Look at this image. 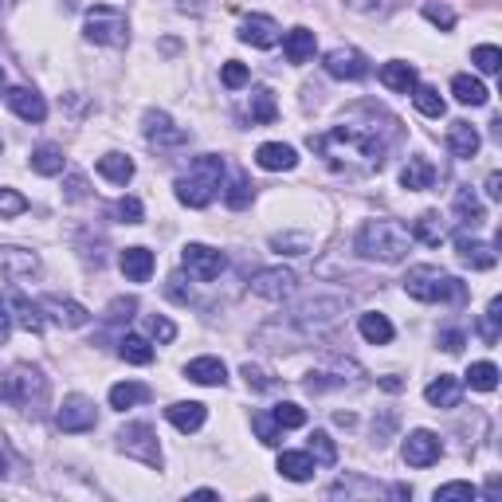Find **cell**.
<instances>
[{
    "instance_id": "obj_21",
    "label": "cell",
    "mask_w": 502,
    "mask_h": 502,
    "mask_svg": "<svg viewBox=\"0 0 502 502\" xmlns=\"http://www.w3.org/2000/svg\"><path fill=\"white\" fill-rule=\"evenodd\" d=\"M455 251H460V259L467 263V267H475V271H490L498 263L495 248L483 243V240H471V236H460V240H455Z\"/></svg>"
},
{
    "instance_id": "obj_42",
    "label": "cell",
    "mask_w": 502,
    "mask_h": 502,
    "mask_svg": "<svg viewBox=\"0 0 502 502\" xmlns=\"http://www.w3.org/2000/svg\"><path fill=\"white\" fill-rule=\"evenodd\" d=\"M306 452H310V460L322 463V467L337 463V447H334V440H330L326 432H314V436H310V447H306Z\"/></svg>"
},
{
    "instance_id": "obj_37",
    "label": "cell",
    "mask_w": 502,
    "mask_h": 502,
    "mask_svg": "<svg viewBox=\"0 0 502 502\" xmlns=\"http://www.w3.org/2000/svg\"><path fill=\"white\" fill-rule=\"evenodd\" d=\"M118 358L130 361V365H150L153 361V345L138 334H126L122 342H118Z\"/></svg>"
},
{
    "instance_id": "obj_34",
    "label": "cell",
    "mask_w": 502,
    "mask_h": 502,
    "mask_svg": "<svg viewBox=\"0 0 502 502\" xmlns=\"http://www.w3.org/2000/svg\"><path fill=\"white\" fill-rule=\"evenodd\" d=\"M145 400H150V389L138 385V381H122V385L111 389V408H118V413H126L134 405H145Z\"/></svg>"
},
{
    "instance_id": "obj_2",
    "label": "cell",
    "mask_w": 502,
    "mask_h": 502,
    "mask_svg": "<svg viewBox=\"0 0 502 502\" xmlns=\"http://www.w3.org/2000/svg\"><path fill=\"white\" fill-rule=\"evenodd\" d=\"M48 397H51V385L48 377H43L35 365H12V369L0 377V400L12 408H20V413H32L40 416L43 408H48Z\"/></svg>"
},
{
    "instance_id": "obj_52",
    "label": "cell",
    "mask_w": 502,
    "mask_h": 502,
    "mask_svg": "<svg viewBox=\"0 0 502 502\" xmlns=\"http://www.w3.org/2000/svg\"><path fill=\"white\" fill-rule=\"evenodd\" d=\"M498 318H502V298H490L487 322H483V337H487V342H498Z\"/></svg>"
},
{
    "instance_id": "obj_9",
    "label": "cell",
    "mask_w": 502,
    "mask_h": 502,
    "mask_svg": "<svg viewBox=\"0 0 502 502\" xmlns=\"http://www.w3.org/2000/svg\"><path fill=\"white\" fill-rule=\"evenodd\" d=\"M181 263H185V271H189V275H193L197 282L220 279V271L228 267L224 251L208 248V243H185V251H181Z\"/></svg>"
},
{
    "instance_id": "obj_46",
    "label": "cell",
    "mask_w": 502,
    "mask_h": 502,
    "mask_svg": "<svg viewBox=\"0 0 502 502\" xmlns=\"http://www.w3.org/2000/svg\"><path fill=\"white\" fill-rule=\"evenodd\" d=\"M251 428H255V436H259V440L267 444V447L279 444V432H282V428L275 424V416H271V413H255V416H251Z\"/></svg>"
},
{
    "instance_id": "obj_28",
    "label": "cell",
    "mask_w": 502,
    "mask_h": 502,
    "mask_svg": "<svg viewBox=\"0 0 502 502\" xmlns=\"http://www.w3.org/2000/svg\"><path fill=\"white\" fill-rule=\"evenodd\" d=\"M424 397H428V405H432V408H455V405H460V397H463V389H460V381H455V377L440 373V377L424 389Z\"/></svg>"
},
{
    "instance_id": "obj_60",
    "label": "cell",
    "mask_w": 502,
    "mask_h": 502,
    "mask_svg": "<svg viewBox=\"0 0 502 502\" xmlns=\"http://www.w3.org/2000/svg\"><path fill=\"white\" fill-rule=\"evenodd\" d=\"M487 197L502 200V173H490V177H487Z\"/></svg>"
},
{
    "instance_id": "obj_3",
    "label": "cell",
    "mask_w": 502,
    "mask_h": 502,
    "mask_svg": "<svg viewBox=\"0 0 502 502\" xmlns=\"http://www.w3.org/2000/svg\"><path fill=\"white\" fill-rule=\"evenodd\" d=\"M220 189H224V158H216V153L197 158L185 177H177V200L185 208H208Z\"/></svg>"
},
{
    "instance_id": "obj_18",
    "label": "cell",
    "mask_w": 502,
    "mask_h": 502,
    "mask_svg": "<svg viewBox=\"0 0 502 502\" xmlns=\"http://www.w3.org/2000/svg\"><path fill=\"white\" fill-rule=\"evenodd\" d=\"M240 40L251 43V48H275L279 43V24L271 16H248L240 24Z\"/></svg>"
},
{
    "instance_id": "obj_36",
    "label": "cell",
    "mask_w": 502,
    "mask_h": 502,
    "mask_svg": "<svg viewBox=\"0 0 502 502\" xmlns=\"http://www.w3.org/2000/svg\"><path fill=\"white\" fill-rule=\"evenodd\" d=\"M455 212H460V220H463V224H471V228L487 220V212H483V200L475 197L467 185H463V189H455Z\"/></svg>"
},
{
    "instance_id": "obj_22",
    "label": "cell",
    "mask_w": 502,
    "mask_h": 502,
    "mask_svg": "<svg viewBox=\"0 0 502 502\" xmlns=\"http://www.w3.org/2000/svg\"><path fill=\"white\" fill-rule=\"evenodd\" d=\"M185 377L197 381V385H208V389H220L228 381V369L220 358H193L185 365Z\"/></svg>"
},
{
    "instance_id": "obj_13",
    "label": "cell",
    "mask_w": 502,
    "mask_h": 502,
    "mask_svg": "<svg viewBox=\"0 0 502 502\" xmlns=\"http://www.w3.org/2000/svg\"><path fill=\"white\" fill-rule=\"evenodd\" d=\"M56 424L63 428V432H90V428L98 424V413H95V400H87V397H67L59 405V413H56Z\"/></svg>"
},
{
    "instance_id": "obj_27",
    "label": "cell",
    "mask_w": 502,
    "mask_h": 502,
    "mask_svg": "<svg viewBox=\"0 0 502 502\" xmlns=\"http://www.w3.org/2000/svg\"><path fill=\"white\" fill-rule=\"evenodd\" d=\"M8 310H12V322H20L28 334H40L43 330V310H40V303H32V298H24V295H8Z\"/></svg>"
},
{
    "instance_id": "obj_30",
    "label": "cell",
    "mask_w": 502,
    "mask_h": 502,
    "mask_svg": "<svg viewBox=\"0 0 502 502\" xmlns=\"http://www.w3.org/2000/svg\"><path fill=\"white\" fill-rule=\"evenodd\" d=\"M314 48H318V40H314V32H310V28H290L287 40H282V51H287L290 63L314 59Z\"/></svg>"
},
{
    "instance_id": "obj_57",
    "label": "cell",
    "mask_w": 502,
    "mask_h": 502,
    "mask_svg": "<svg viewBox=\"0 0 502 502\" xmlns=\"http://www.w3.org/2000/svg\"><path fill=\"white\" fill-rule=\"evenodd\" d=\"M440 345H444L447 353H460V350H463V334H460V330H444V334H440Z\"/></svg>"
},
{
    "instance_id": "obj_55",
    "label": "cell",
    "mask_w": 502,
    "mask_h": 502,
    "mask_svg": "<svg viewBox=\"0 0 502 502\" xmlns=\"http://www.w3.org/2000/svg\"><path fill=\"white\" fill-rule=\"evenodd\" d=\"M150 334L158 337V342H173V337H177V326L169 322V318H161V314H153L150 318Z\"/></svg>"
},
{
    "instance_id": "obj_8",
    "label": "cell",
    "mask_w": 502,
    "mask_h": 502,
    "mask_svg": "<svg viewBox=\"0 0 502 502\" xmlns=\"http://www.w3.org/2000/svg\"><path fill=\"white\" fill-rule=\"evenodd\" d=\"M345 306H350L345 298H310V303H303L295 310V322L303 334H322L345 314Z\"/></svg>"
},
{
    "instance_id": "obj_43",
    "label": "cell",
    "mask_w": 502,
    "mask_h": 502,
    "mask_svg": "<svg viewBox=\"0 0 502 502\" xmlns=\"http://www.w3.org/2000/svg\"><path fill=\"white\" fill-rule=\"evenodd\" d=\"M271 248H275L279 255H306V251H310V236H306V232L271 236Z\"/></svg>"
},
{
    "instance_id": "obj_62",
    "label": "cell",
    "mask_w": 502,
    "mask_h": 502,
    "mask_svg": "<svg viewBox=\"0 0 502 502\" xmlns=\"http://www.w3.org/2000/svg\"><path fill=\"white\" fill-rule=\"evenodd\" d=\"M0 90H4V67H0Z\"/></svg>"
},
{
    "instance_id": "obj_61",
    "label": "cell",
    "mask_w": 502,
    "mask_h": 502,
    "mask_svg": "<svg viewBox=\"0 0 502 502\" xmlns=\"http://www.w3.org/2000/svg\"><path fill=\"white\" fill-rule=\"evenodd\" d=\"M4 471H8V463H4V455H0V479H4Z\"/></svg>"
},
{
    "instance_id": "obj_14",
    "label": "cell",
    "mask_w": 502,
    "mask_h": 502,
    "mask_svg": "<svg viewBox=\"0 0 502 502\" xmlns=\"http://www.w3.org/2000/svg\"><path fill=\"white\" fill-rule=\"evenodd\" d=\"M322 67H326V75L350 79V83H353V79H365V75H369V59H365L358 48H334V51H326Z\"/></svg>"
},
{
    "instance_id": "obj_35",
    "label": "cell",
    "mask_w": 502,
    "mask_h": 502,
    "mask_svg": "<svg viewBox=\"0 0 502 502\" xmlns=\"http://www.w3.org/2000/svg\"><path fill=\"white\" fill-rule=\"evenodd\" d=\"M98 173H103L111 185H126V181L134 177V161L126 158V153H106V158H98Z\"/></svg>"
},
{
    "instance_id": "obj_41",
    "label": "cell",
    "mask_w": 502,
    "mask_h": 502,
    "mask_svg": "<svg viewBox=\"0 0 502 502\" xmlns=\"http://www.w3.org/2000/svg\"><path fill=\"white\" fill-rule=\"evenodd\" d=\"M248 114H251V122H259V126L275 122V98H271V90H251Z\"/></svg>"
},
{
    "instance_id": "obj_4",
    "label": "cell",
    "mask_w": 502,
    "mask_h": 502,
    "mask_svg": "<svg viewBox=\"0 0 502 502\" xmlns=\"http://www.w3.org/2000/svg\"><path fill=\"white\" fill-rule=\"evenodd\" d=\"M413 248V232L397 220H369L358 232V251L377 263H400Z\"/></svg>"
},
{
    "instance_id": "obj_50",
    "label": "cell",
    "mask_w": 502,
    "mask_h": 502,
    "mask_svg": "<svg viewBox=\"0 0 502 502\" xmlns=\"http://www.w3.org/2000/svg\"><path fill=\"white\" fill-rule=\"evenodd\" d=\"M20 212H28V200H24L16 189H0V216H20Z\"/></svg>"
},
{
    "instance_id": "obj_58",
    "label": "cell",
    "mask_w": 502,
    "mask_h": 502,
    "mask_svg": "<svg viewBox=\"0 0 502 502\" xmlns=\"http://www.w3.org/2000/svg\"><path fill=\"white\" fill-rule=\"evenodd\" d=\"M83 197H87V181L75 173V177L67 181V200H83Z\"/></svg>"
},
{
    "instance_id": "obj_32",
    "label": "cell",
    "mask_w": 502,
    "mask_h": 502,
    "mask_svg": "<svg viewBox=\"0 0 502 502\" xmlns=\"http://www.w3.org/2000/svg\"><path fill=\"white\" fill-rule=\"evenodd\" d=\"M413 236L428 248H440L447 240V224L440 220V212H420V220L413 224Z\"/></svg>"
},
{
    "instance_id": "obj_15",
    "label": "cell",
    "mask_w": 502,
    "mask_h": 502,
    "mask_svg": "<svg viewBox=\"0 0 502 502\" xmlns=\"http://www.w3.org/2000/svg\"><path fill=\"white\" fill-rule=\"evenodd\" d=\"M40 310H43V314H48L56 326H63V330H79V326H87V322H90V310H87V306H79L75 298L48 295V298H40Z\"/></svg>"
},
{
    "instance_id": "obj_33",
    "label": "cell",
    "mask_w": 502,
    "mask_h": 502,
    "mask_svg": "<svg viewBox=\"0 0 502 502\" xmlns=\"http://www.w3.org/2000/svg\"><path fill=\"white\" fill-rule=\"evenodd\" d=\"M63 166H67V158H63L59 145H40V150H32V169L40 173V177H59Z\"/></svg>"
},
{
    "instance_id": "obj_12",
    "label": "cell",
    "mask_w": 502,
    "mask_h": 502,
    "mask_svg": "<svg viewBox=\"0 0 502 502\" xmlns=\"http://www.w3.org/2000/svg\"><path fill=\"white\" fill-rule=\"evenodd\" d=\"M405 463L408 467H432V463H440V455H444V444H440V436L436 432H428V428H416V432H408V440H405Z\"/></svg>"
},
{
    "instance_id": "obj_59",
    "label": "cell",
    "mask_w": 502,
    "mask_h": 502,
    "mask_svg": "<svg viewBox=\"0 0 502 502\" xmlns=\"http://www.w3.org/2000/svg\"><path fill=\"white\" fill-rule=\"evenodd\" d=\"M8 334H12V310L0 306V345L8 342Z\"/></svg>"
},
{
    "instance_id": "obj_44",
    "label": "cell",
    "mask_w": 502,
    "mask_h": 502,
    "mask_svg": "<svg viewBox=\"0 0 502 502\" xmlns=\"http://www.w3.org/2000/svg\"><path fill=\"white\" fill-rule=\"evenodd\" d=\"M471 59H475V67H479L483 75H495V71L502 67V51L495 48V43H479V48L471 51Z\"/></svg>"
},
{
    "instance_id": "obj_11",
    "label": "cell",
    "mask_w": 502,
    "mask_h": 502,
    "mask_svg": "<svg viewBox=\"0 0 502 502\" xmlns=\"http://www.w3.org/2000/svg\"><path fill=\"white\" fill-rule=\"evenodd\" d=\"M142 134H145V142L158 145V150H177V145H185V142H189V134L181 130V126L173 122L166 111H145V118H142Z\"/></svg>"
},
{
    "instance_id": "obj_7",
    "label": "cell",
    "mask_w": 502,
    "mask_h": 502,
    "mask_svg": "<svg viewBox=\"0 0 502 502\" xmlns=\"http://www.w3.org/2000/svg\"><path fill=\"white\" fill-rule=\"evenodd\" d=\"M118 452L130 455V460L145 463V467H158L161 471V444H158V432H153L150 424H126L122 432H118Z\"/></svg>"
},
{
    "instance_id": "obj_31",
    "label": "cell",
    "mask_w": 502,
    "mask_h": 502,
    "mask_svg": "<svg viewBox=\"0 0 502 502\" xmlns=\"http://www.w3.org/2000/svg\"><path fill=\"white\" fill-rule=\"evenodd\" d=\"M358 330L369 345H389L392 342V322L385 314H377V310H369V314L358 318Z\"/></svg>"
},
{
    "instance_id": "obj_47",
    "label": "cell",
    "mask_w": 502,
    "mask_h": 502,
    "mask_svg": "<svg viewBox=\"0 0 502 502\" xmlns=\"http://www.w3.org/2000/svg\"><path fill=\"white\" fill-rule=\"evenodd\" d=\"M271 416H275L279 428H303L306 424V413L298 405H290V400H282V405L271 408Z\"/></svg>"
},
{
    "instance_id": "obj_29",
    "label": "cell",
    "mask_w": 502,
    "mask_h": 502,
    "mask_svg": "<svg viewBox=\"0 0 502 502\" xmlns=\"http://www.w3.org/2000/svg\"><path fill=\"white\" fill-rule=\"evenodd\" d=\"M314 467H318V463L310 460V452H282L279 455V475H282V479H290V483L314 479Z\"/></svg>"
},
{
    "instance_id": "obj_16",
    "label": "cell",
    "mask_w": 502,
    "mask_h": 502,
    "mask_svg": "<svg viewBox=\"0 0 502 502\" xmlns=\"http://www.w3.org/2000/svg\"><path fill=\"white\" fill-rule=\"evenodd\" d=\"M0 275L4 279H32L40 275V255L28 248H0Z\"/></svg>"
},
{
    "instance_id": "obj_24",
    "label": "cell",
    "mask_w": 502,
    "mask_h": 502,
    "mask_svg": "<svg viewBox=\"0 0 502 502\" xmlns=\"http://www.w3.org/2000/svg\"><path fill=\"white\" fill-rule=\"evenodd\" d=\"M166 416H169V424L177 428V432H197V428L205 424L208 408L200 405V400H177V405L166 408Z\"/></svg>"
},
{
    "instance_id": "obj_39",
    "label": "cell",
    "mask_w": 502,
    "mask_h": 502,
    "mask_svg": "<svg viewBox=\"0 0 502 502\" xmlns=\"http://www.w3.org/2000/svg\"><path fill=\"white\" fill-rule=\"evenodd\" d=\"M467 385L471 389H479V392H495L498 389V365H490V361H475L467 373Z\"/></svg>"
},
{
    "instance_id": "obj_63",
    "label": "cell",
    "mask_w": 502,
    "mask_h": 502,
    "mask_svg": "<svg viewBox=\"0 0 502 502\" xmlns=\"http://www.w3.org/2000/svg\"><path fill=\"white\" fill-rule=\"evenodd\" d=\"M0 150H4V142H0Z\"/></svg>"
},
{
    "instance_id": "obj_49",
    "label": "cell",
    "mask_w": 502,
    "mask_h": 502,
    "mask_svg": "<svg viewBox=\"0 0 502 502\" xmlns=\"http://www.w3.org/2000/svg\"><path fill=\"white\" fill-rule=\"evenodd\" d=\"M114 216H118L122 224H142L145 208H142V200H138V197H122V200L114 205Z\"/></svg>"
},
{
    "instance_id": "obj_48",
    "label": "cell",
    "mask_w": 502,
    "mask_h": 502,
    "mask_svg": "<svg viewBox=\"0 0 502 502\" xmlns=\"http://www.w3.org/2000/svg\"><path fill=\"white\" fill-rule=\"evenodd\" d=\"M224 200H228V208H248L251 205V185H248V177H236L232 185H228V193H224Z\"/></svg>"
},
{
    "instance_id": "obj_53",
    "label": "cell",
    "mask_w": 502,
    "mask_h": 502,
    "mask_svg": "<svg viewBox=\"0 0 502 502\" xmlns=\"http://www.w3.org/2000/svg\"><path fill=\"white\" fill-rule=\"evenodd\" d=\"M220 79H224V87H243L248 83V67H243V63H236V59H228L224 63V71H220Z\"/></svg>"
},
{
    "instance_id": "obj_5",
    "label": "cell",
    "mask_w": 502,
    "mask_h": 502,
    "mask_svg": "<svg viewBox=\"0 0 502 502\" xmlns=\"http://www.w3.org/2000/svg\"><path fill=\"white\" fill-rule=\"evenodd\" d=\"M405 295H413L416 303H452V298H463V282L432 263H420L405 275Z\"/></svg>"
},
{
    "instance_id": "obj_56",
    "label": "cell",
    "mask_w": 502,
    "mask_h": 502,
    "mask_svg": "<svg viewBox=\"0 0 502 502\" xmlns=\"http://www.w3.org/2000/svg\"><path fill=\"white\" fill-rule=\"evenodd\" d=\"M240 373H243V381H248V389H271V377L259 369V365H251V361H248Z\"/></svg>"
},
{
    "instance_id": "obj_25",
    "label": "cell",
    "mask_w": 502,
    "mask_h": 502,
    "mask_svg": "<svg viewBox=\"0 0 502 502\" xmlns=\"http://www.w3.org/2000/svg\"><path fill=\"white\" fill-rule=\"evenodd\" d=\"M118 267L130 282H145L153 275V251L150 248H126L118 255Z\"/></svg>"
},
{
    "instance_id": "obj_51",
    "label": "cell",
    "mask_w": 502,
    "mask_h": 502,
    "mask_svg": "<svg viewBox=\"0 0 502 502\" xmlns=\"http://www.w3.org/2000/svg\"><path fill=\"white\" fill-rule=\"evenodd\" d=\"M424 16L436 24V28H444V32L455 28V12L447 4H424Z\"/></svg>"
},
{
    "instance_id": "obj_54",
    "label": "cell",
    "mask_w": 502,
    "mask_h": 502,
    "mask_svg": "<svg viewBox=\"0 0 502 502\" xmlns=\"http://www.w3.org/2000/svg\"><path fill=\"white\" fill-rule=\"evenodd\" d=\"M134 310H138V298H114L111 310H106V318H111V322H122V318L130 322Z\"/></svg>"
},
{
    "instance_id": "obj_19",
    "label": "cell",
    "mask_w": 502,
    "mask_h": 502,
    "mask_svg": "<svg viewBox=\"0 0 502 502\" xmlns=\"http://www.w3.org/2000/svg\"><path fill=\"white\" fill-rule=\"evenodd\" d=\"M255 161H259V169H267V173H287V169L298 166V153L282 142H263L259 150H255Z\"/></svg>"
},
{
    "instance_id": "obj_10",
    "label": "cell",
    "mask_w": 502,
    "mask_h": 502,
    "mask_svg": "<svg viewBox=\"0 0 502 502\" xmlns=\"http://www.w3.org/2000/svg\"><path fill=\"white\" fill-rule=\"evenodd\" d=\"M298 287V275L287 267H263L251 275V295L267 298V303H282V298H290Z\"/></svg>"
},
{
    "instance_id": "obj_38",
    "label": "cell",
    "mask_w": 502,
    "mask_h": 502,
    "mask_svg": "<svg viewBox=\"0 0 502 502\" xmlns=\"http://www.w3.org/2000/svg\"><path fill=\"white\" fill-rule=\"evenodd\" d=\"M452 95L460 98L463 106H483L487 103V87H483L479 79H471V75H455L452 79Z\"/></svg>"
},
{
    "instance_id": "obj_20",
    "label": "cell",
    "mask_w": 502,
    "mask_h": 502,
    "mask_svg": "<svg viewBox=\"0 0 502 502\" xmlns=\"http://www.w3.org/2000/svg\"><path fill=\"white\" fill-rule=\"evenodd\" d=\"M479 145H483V138L471 122H452V130H447V150H452V158L471 161L475 153H479Z\"/></svg>"
},
{
    "instance_id": "obj_23",
    "label": "cell",
    "mask_w": 502,
    "mask_h": 502,
    "mask_svg": "<svg viewBox=\"0 0 502 502\" xmlns=\"http://www.w3.org/2000/svg\"><path fill=\"white\" fill-rule=\"evenodd\" d=\"M381 83H385L389 90H397V95H413V90L420 87V79H416V67L413 63H405V59H392L381 67Z\"/></svg>"
},
{
    "instance_id": "obj_40",
    "label": "cell",
    "mask_w": 502,
    "mask_h": 502,
    "mask_svg": "<svg viewBox=\"0 0 502 502\" xmlns=\"http://www.w3.org/2000/svg\"><path fill=\"white\" fill-rule=\"evenodd\" d=\"M413 103H416V111L424 118H444V95L436 87H416Z\"/></svg>"
},
{
    "instance_id": "obj_17",
    "label": "cell",
    "mask_w": 502,
    "mask_h": 502,
    "mask_svg": "<svg viewBox=\"0 0 502 502\" xmlns=\"http://www.w3.org/2000/svg\"><path fill=\"white\" fill-rule=\"evenodd\" d=\"M4 98H8V106H12V114L24 118V122H43V118H48V103H43L40 90H32V87H12Z\"/></svg>"
},
{
    "instance_id": "obj_6",
    "label": "cell",
    "mask_w": 502,
    "mask_h": 502,
    "mask_svg": "<svg viewBox=\"0 0 502 502\" xmlns=\"http://www.w3.org/2000/svg\"><path fill=\"white\" fill-rule=\"evenodd\" d=\"M83 35L90 43H103V48H122L126 40H130V24H126V16L118 12V8H90L87 20H83Z\"/></svg>"
},
{
    "instance_id": "obj_45",
    "label": "cell",
    "mask_w": 502,
    "mask_h": 502,
    "mask_svg": "<svg viewBox=\"0 0 502 502\" xmlns=\"http://www.w3.org/2000/svg\"><path fill=\"white\" fill-rule=\"evenodd\" d=\"M475 502L479 498V490L471 487V483H444V487H436V502Z\"/></svg>"
},
{
    "instance_id": "obj_1",
    "label": "cell",
    "mask_w": 502,
    "mask_h": 502,
    "mask_svg": "<svg viewBox=\"0 0 502 502\" xmlns=\"http://www.w3.org/2000/svg\"><path fill=\"white\" fill-rule=\"evenodd\" d=\"M392 142V122L381 111H369V122H358V118H342L334 130L326 134H310V150L318 158H326V166L334 173H345V177H369V173L381 169L385 161V150Z\"/></svg>"
},
{
    "instance_id": "obj_26",
    "label": "cell",
    "mask_w": 502,
    "mask_h": 502,
    "mask_svg": "<svg viewBox=\"0 0 502 502\" xmlns=\"http://www.w3.org/2000/svg\"><path fill=\"white\" fill-rule=\"evenodd\" d=\"M432 181H436V166L428 158H408V166L400 169V185L408 193H424V189H432Z\"/></svg>"
}]
</instances>
